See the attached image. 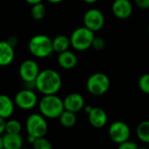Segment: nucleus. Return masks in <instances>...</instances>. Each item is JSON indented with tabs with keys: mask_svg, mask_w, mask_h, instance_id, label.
I'll return each mask as SVG.
<instances>
[{
	"mask_svg": "<svg viewBox=\"0 0 149 149\" xmlns=\"http://www.w3.org/2000/svg\"><path fill=\"white\" fill-rule=\"evenodd\" d=\"M40 71V70L37 62L33 60L24 61L20 64L19 68V77L26 85L28 84L35 85V79L37 78Z\"/></svg>",
	"mask_w": 149,
	"mask_h": 149,
	"instance_id": "7",
	"label": "nucleus"
},
{
	"mask_svg": "<svg viewBox=\"0 0 149 149\" xmlns=\"http://www.w3.org/2000/svg\"><path fill=\"white\" fill-rule=\"evenodd\" d=\"M22 131V125L17 119H9L6 121L5 132L6 133H20Z\"/></svg>",
	"mask_w": 149,
	"mask_h": 149,
	"instance_id": "22",
	"label": "nucleus"
},
{
	"mask_svg": "<svg viewBox=\"0 0 149 149\" xmlns=\"http://www.w3.org/2000/svg\"><path fill=\"white\" fill-rule=\"evenodd\" d=\"M64 110L77 113L83 110L85 105L84 97L79 93H70L63 99Z\"/></svg>",
	"mask_w": 149,
	"mask_h": 149,
	"instance_id": "12",
	"label": "nucleus"
},
{
	"mask_svg": "<svg viewBox=\"0 0 149 149\" xmlns=\"http://www.w3.org/2000/svg\"><path fill=\"white\" fill-rule=\"evenodd\" d=\"M84 1L87 4H95L98 1V0H84Z\"/></svg>",
	"mask_w": 149,
	"mask_h": 149,
	"instance_id": "34",
	"label": "nucleus"
},
{
	"mask_svg": "<svg viewBox=\"0 0 149 149\" xmlns=\"http://www.w3.org/2000/svg\"><path fill=\"white\" fill-rule=\"evenodd\" d=\"M111 10L116 18L119 19H126L132 14L133 7L130 0H114Z\"/></svg>",
	"mask_w": 149,
	"mask_h": 149,
	"instance_id": "11",
	"label": "nucleus"
},
{
	"mask_svg": "<svg viewBox=\"0 0 149 149\" xmlns=\"http://www.w3.org/2000/svg\"><path fill=\"white\" fill-rule=\"evenodd\" d=\"M47 2L51 3V4H59V3H61L64 0H47Z\"/></svg>",
	"mask_w": 149,
	"mask_h": 149,
	"instance_id": "33",
	"label": "nucleus"
},
{
	"mask_svg": "<svg viewBox=\"0 0 149 149\" xmlns=\"http://www.w3.org/2000/svg\"><path fill=\"white\" fill-rule=\"evenodd\" d=\"M4 148V145H3V138L2 135H0V149Z\"/></svg>",
	"mask_w": 149,
	"mask_h": 149,
	"instance_id": "35",
	"label": "nucleus"
},
{
	"mask_svg": "<svg viewBox=\"0 0 149 149\" xmlns=\"http://www.w3.org/2000/svg\"><path fill=\"white\" fill-rule=\"evenodd\" d=\"M92 106L91 105H90V104H87V105H84V108H83V110L85 111V113H87V114H89L90 113V111L92 110Z\"/></svg>",
	"mask_w": 149,
	"mask_h": 149,
	"instance_id": "31",
	"label": "nucleus"
},
{
	"mask_svg": "<svg viewBox=\"0 0 149 149\" xmlns=\"http://www.w3.org/2000/svg\"><path fill=\"white\" fill-rule=\"evenodd\" d=\"M38 104L40 114L47 118H58L64 111L63 100L56 94L44 95Z\"/></svg>",
	"mask_w": 149,
	"mask_h": 149,
	"instance_id": "2",
	"label": "nucleus"
},
{
	"mask_svg": "<svg viewBox=\"0 0 149 149\" xmlns=\"http://www.w3.org/2000/svg\"><path fill=\"white\" fill-rule=\"evenodd\" d=\"M138 139L146 144H149V120L141 121L136 129Z\"/></svg>",
	"mask_w": 149,
	"mask_h": 149,
	"instance_id": "19",
	"label": "nucleus"
},
{
	"mask_svg": "<svg viewBox=\"0 0 149 149\" xmlns=\"http://www.w3.org/2000/svg\"><path fill=\"white\" fill-rule=\"evenodd\" d=\"M14 104L21 110L33 109L38 104V97L33 90L24 89L19 91L14 98Z\"/></svg>",
	"mask_w": 149,
	"mask_h": 149,
	"instance_id": "8",
	"label": "nucleus"
},
{
	"mask_svg": "<svg viewBox=\"0 0 149 149\" xmlns=\"http://www.w3.org/2000/svg\"><path fill=\"white\" fill-rule=\"evenodd\" d=\"M138 149H148L147 147H146V146H139L138 147Z\"/></svg>",
	"mask_w": 149,
	"mask_h": 149,
	"instance_id": "36",
	"label": "nucleus"
},
{
	"mask_svg": "<svg viewBox=\"0 0 149 149\" xmlns=\"http://www.w3.org/2000/svg\"><path fill=\"white\" fill-rule=\"evenodd\" d=\"M20 149H33V148H29V147H22V148H20Z\"/></svg>",
	"mask_w": 149,
	"mask_h": 149,
	"instance_id": "37",
	"label": "nucleus"
},
{
	"mask_svg": "<svg viewBox=\"0 0 149 149\" xmlns=\"http://www.w3.org/2000/svg\"><path fill=\"white\" fill-rule=\"evenodd\" d=\"M134 3L141 10H149V0H134Z\"/></svg>",
	"mask_w": 149,
	"mask_h": 149,
	"instance_id": "27",
	"label": "nucleus"
},
{
	"mask_svg": "<svg viewBox=\"0 0 149 149\" xmlns=\"http://www.w3.org/2000/svg\"><path fill=\"white\" fill-rule=\"evenodd\" d=\"M28 49L33 56L38 58H46L54 52L52 40L45 34L32 37L28 42Z\"/></svg>",
	"mask_w": 149,
	"mask_h": 149,
	"instance_id": "3",
	"label": "nucleus"
},
{
	"mask_svg": "<svg viewBox=\"0 0 149 149\" xmlns=\"http://www.w3.org/2000/svg\"><path fill=\"white\" fill-rule=\"evenodd\" d=\"M48 126L46 118L40 113H33L29 115L26 121V130L27 135L33 138H40L46 135Z\"/></svg>",
	"mask_w": 149,
	"mask_h": 149,
	"instance_id": "6",
	"label": "nucleus"
},
{
	"mask_svg": "<svg viewBox=\"0 0 149 149\" xmlns=\"http://www.w3.org/2000/svg\"><path fill=\"white\" fill-rule=\"evenodd\" d=\"M6 129V119L0 117V135H2L5 132Z\"/></svg>",
	"mask_w": 149,
	"mask_h": 149,
	"instance_id": "28",
	"label": "nucleus"
},
{
	"mask_svg": "<svg viewBox=\"0 0 149 149\" xmlns=\"http://www.w3.org/2000/svg\"><path fill=\"white\" fill-rule=\"evenodd\" d=\"M53 51L56 53H61L68 50L70 47V40L66 35H58L54 40H52Z\"/></svg>",
	"mask_w": 149,
	"mask_h": 149,
	"instance_id": "18",
	"label": "nucleus"
},
{
	"mask_svg": "<svg viewBox=\"0 0 149 149\" xmlns=\"http://www.w3.org/2000/svg\"><path fill=\"white\" fill-rule=\"evenodd\" d=\"M25 1L27 3V4H30V5H35V4H39V3H41L43 0H25Z\"/></svg>",
	"mask_w": 149,
	"mask_h": 149,
	"instance_id": "30",
	"label": "nucleus"
},
{
	"mask_svg": "<svg viewBox=\"0 0 149 149\" xmlns=\"http://www.w3.org/2000/svg\"><path fill=\"white\" fill-rule=\"evenodd\" d=\"M27 141L30 143V144H33V142H34V140H35V138H33V136H30V135H27Z\"/></svg>",
	"mask_w": 149,
	"mask_h": 149,
	"instance_id": "32",
	"label": "nucleus"
},
{
	"mask_svg": "<svg viewBox=\"0 0 149 149\" xmlns=\"http://www.w3.org/2000/svg\"><path fill=\"white\" fill-rule=\"evenodd\" d=\"M33 149H53L52 143L45 136L36 138L34 142L32 144Z\"/></svg>",
	"mask_w": 149,
	"mask_h": 149,
	"instance_id": "23",
	"label": "nucleus"
},
{
	"mask_svg": "<svg viewBox=\"0 0 149 149\" xmlns=\"http://www.w3.org/2000/svg\"><path fill=\"white\" fill-rule=\"evenodd\" d=\"M7 42H8L11 46H13V47H14V46L17 45V39H16L15 37H11V38H9V39L7 40Z\"/></svg>",
	"mask_w": 149,
	"mask_h": 149,
	"instance_id": "29",
	"label": "nucleus"
},
{
	"mask_svg": "<svg viewBox=\"0 0 149 149\" xmlns=\"http://www.w3.org/2000/svg\"><path fill=\"white\" fill-rule=\"evenodd\" d=\"M59 121L61 125L64 127L70 128L74 126L77 123V116L74 112L64 110L59 116Z\"/></svg>",
	"mask_w": 149,
	"mask_h": 149,
	"instance_id": "20",
	"label": "nucleus"
},
{
	"mask_svg": "<svg viewBox=\"0 0 149 149\" xmlns=\"http://www.w3.org/2000/svg\"><path fill=\"white\" fill-rule=\"evenodd\" d=\"M94 37V32L91 31L87 27H78L74 30L69 38L70 46L77 51H85L91 47Z\"/></svg>",
	"mask_w": 149,
	"mask_h": 149,
	"instance_id": "4",
	"label": "nucleus"
},
{
	"mask_svg": "<svg viewBox=\"0 0 149 149\" xmlns=\"http://www.w3.org/2000/svg\"><path fill=\"white\" fill-rule=\"evenodd\" d=\"M108 133L113 142L120 144L129 139L131 136V130L128 125L125 122L115 121L111 124L108 130Z\"/></svg>",
	"mask_w": 149,
	"mask_h": 149,
	"instance_id": "10",
	"label": "nucleus"
},
{
	"mask_svg": "<svg viewBox=\"0 0 149 149\" xmlns=\"http://www.w3.org/2000/svg\"><path fill=\"white\" fill-rule=\"evenodd\" d=\"M110 78L101 72L92 74L86 83L87 91L93 96H102L105 94L110 89Z\"/></svg>",
	"mask_w": 149,
	"mask_h": 149,
	"instance_id": "5",
	"label": "nucleus"
},
{
	"mask_svg": "<svg viewBox=\"0 0 149 149\" xmlns=\"http://www.w3.org/2000/svg\"><path fill=\"white\" fill-rule=\"evenodd\" d=\"M83 20L84 26L94 33L100 31L104 27L105 22L103 13L95 8L88 10L84 13Z\"/></svg>",
	"mask_w": 149,
	"mask_h": 149,
	"instance_id": "9",
	"label": "nucleus"
},
{
	"mask_svg": "<svg viewBox=\"0 0 149 149\" xmlns=\"http://www.w3.org/2000/svg\"><path fill=\"white\" fill-rule=\"evenodd\" d=\"M14 111V102L6 95H0V117L7 119Z\"/></svg>",
	"mask_w": 149,
	"mask_h": 149,
	"instance_id": "17",
	"label": "nucleus"
},
{
	"mask_svg": "<svg viewBox=\"0 0 149 149\" xmlns=\"http://www.w3.org/2000/svg\"><path fill=\"white\" fill-rule=\"evenodd\" d=\"M4 149H20L24 146V139L20 133H6L2 136Z\"/></svg>",
	"mask_w": 149,
	"mask_h": 149,
	"instance_id": "15",
	"label": "nucleus"
},
{
	"mask_svg": "<svg viewBox=\"0 0 149 149\" xmlns=\"http://www.w3.org/2000/svg\"><path fill=\"white\" fill-rule=\"evenodd\" d=\"M61 77L60 74L51 68L40 71L35 79V89L43 95L56 94L61 87Z\"/></svg>",
	"mask_w": 149,
	"mask_h": 149,
	"instance_id": "1",
	"label": "nucleus"
},
{
	"mask_svg": "<svg viewBox=\"0 0 149 149\" xmlns=\"http://www.w3.org/2000/svg\"><path fill=\"white\" fill-rule=\"evenodd\" d=\"M138 145L132 140H126L125 142H122L118 144V149H138Z\"/></svg>",
	"mask_w": 149,
	"mask_h": 149,
	"instance_id": "26",
	"label": "nucleus"
},
{
	"mask_svg": "<svg viewBox=\"0 0 149 149\" xmlns=\"http://www.w3.org/2000/svg\"><path fill=\"white\" fill-rule=\"evenodd\" d=\"M90 124L95 128L104 127L108 121V117L104 110L99 107H93L88 114Z\"/></svg>",
	"mask_w": 149,
	"mask_h": 149,
	"instance_id": "13",
	"label": "nucleus"
},
{
	"mask_svg": "<svg viewBox=\"0 0 149 149\" xmlns=\"http://www.w3.org/2000/svg\"><path fill=\"white\" fill-rule=\"evenodd\" d=\"M3 149H4V148H3Z\"/></svg>",
	"mask_w": 149,
	"mask_h": 149,
	"instance_id": "39",
	"label": "nucleus"
},
{
	"mask_svg": "<svg viewBox=\"0 0 149 149\" xmlns=\"http://www.w3.org/2000/svg\"><path fill=\"white\" fill-rule=\"evenodd\" d=\"M46 13H47L46 7L42 4V2L32 6V8H31V15H32V17H33V19H35V20H40V19H42L46 16Z\"/></svg>",
	"mask_w": 149,
	"mask_h": 149,
	"instance_id": "21",
	"label": "nucleus"
},
{
	"mask_svg": "<svg viewBox=\"0 0 149 149\" xmlns=\"http://www.w3.org/2000/svg\"><path fill=\"white\" fill-rule=\"evenodd\" d=\"M138 86L143 93L149 95V74H142L139 79Z\"/></svg>",
	"mask_w": 149,
	"mask_h": 149,
	"instance_id": "24",
	"label": "nucleus"
},
{
	"mask_svg": "<svg viewBox=\"0 0 149 149\" xmlns=\"http://www.w3.org/2000/svg\"><path fill=\"white\" fill-rule=\"evenodd\" d=\"M15 56L14 47L11 46L7 40L0 41V67H6L10 65Z\"/></svg>",
	"mask_w": 149,
	"mask_h": 149,
	"instance_id": "14",
	"label": "nucleus"
},
{
	"mask_svg": "<svg viewBox=\"0 0 149 149\" xmlns=\"http://www.w3.org/2000/svg\"><path fill=\"white\" fill-rule=\"evenodd\" d=\"M58 63L61 68L64 69H72L77 64V57L73 52L66 50L59 54L57 58Z\"/></svg>",
	"mask_w": 149,
	"mask_h": 149,
	"instance_id": "16",
	"label": "nucleus"
},
{
	"mask_svg": "<svg viewBox=\"0 0 149 149\" xmlns=\"http://www.w3.org/2000/svg\"><path fill=\"white\" fill-rule=\"evenodd\" d=\"M91 47H93L95 50H97V51L103 50L105 47L104 40L100 37H94L92 44H91Z\"/></svg>",
	"mask_w": 149,
	"mask_h": 149,
	"instance_id": "25",
	"label": "nucleus"
},
{
	"mask_svg": "<svg viewBox=\"0 0 149 149\" xmlns=\"http://www.w3.org/2000/svg\"><path fill=\"white\" fill-rule=\"evenodd\" d=\"M147 32H148V34H149V25H148V27H147Z\"/></svg>",
	"mask_w": 149,
	"mask_h": 149,
	"instance_id": "38",
	"label": "nucleus"
}]
</instances>
